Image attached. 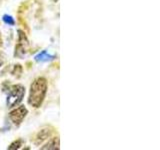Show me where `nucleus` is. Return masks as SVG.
<instances>
[{
  "label": "nucleus",
  "instance_id": "1",
  "mask_svg": "<svg viewBox=\"0 0 160 150\" xmlns=\"http://www.w3.org/2000/svg\"><path fill=\"white\" fill-rule=\"evenodd\" d=\"M48 90L47 80L44 77H37L30 85L28 104L33 108H40L45 100Z\"/></svg>",
  "mask_w": 160,
  "mask_h": 150
},
{
  "label": "nucleus",
  "instance_id": "2",
  "mask_svg": "<svg viewBox=\"0 0 160 150\" xmlns=\"http://www.w3.org/2000/svg\"><path fill=\"white\" fill-rule=\"evenodd\" d=\"M3 92L6 93V103L8 108H14L22 102L26 93V89L21 84H10L9 81H5L2 84Z\"/></svg>",
  "mask_w": 160,
  "mask_h": 150
},
{
  "label": "nucleus",
  "instance_id": "3",
  "mask_svg": "<svg viewBox=\"0 0 160 150\" xmlns=\"http://www.w3.org/2000/svg\"><path fill=\"white\" fill-rule=\"evenodd\" d=\"M17 33V43L14 49V57L22 59L26 56L29 51V41L24 30L18 29Z\"/></svg>",
  "mask_w": 160,
  "mask_h": 150
},
{
  "label": "nucleus",
  "instance_id": "4",
  "mask_svg": "<svg viewBox=\"0 0 160 150\" xmlns=\"http://www.w3.org/2000/svg\"><path fill=\"white\" fill-rule=\"evenodd\" d=\"M27 114H28V109L24 105H18L17 107H15L9 112L8 117L14 126L19 127L24 121V119L26 118Z\"/></svg>",
  "mask_w": 160,
  "mask_h": 150
},
{
  "label": "nucleus",
  "instance_id": "5",
  "mask_svg": "<svg viewBox=\"0 0 160 150\" xmlns=\"http://www.w3.org/2000/svg\"><path fill=\"white\" fill-rule=\"evenodd\" d=\"M54 134H55V129L53 127L51 126L43 127L35 134V136L33 138V143L36 145V146H41V145L46 142L49 138L54 136Z\"/></svg>",
  "mask_w": 160,
  "mask_h": 150
},
{
  "label": "nucleus",
  "instance_id": "6",
  "mask_svg": "<svg viewBox=\"0 0 160 150\" xmlns=\"http://www.w3.org/2000/svg\"><path fill=\"white\" fill-rule=\"evenodd\" d=\"M42 150H59L60 149V139L58 136H52L49 138L43 146L40 147Z\"/></svg>",
  "mask_w": 160,
  "mask_h": 150
},
{
  "label": "nucleus",
  "instance_id": "7",
  "mask_svg": "<svg viewBox=\"0 0 160 150\" xmlns=\"http://www.w3.org/2000/svg\"><path fill=\"white\" fill-rule=\"evenodd\" d=\"M55 58L54 55H51L50 53H48L46 50H43L40 53H38L36 56H35V61L37 62H48L51 61Z\"/></svg>",
  "mask_w": 160,
  "mask_h": 150
},
{
  "label": "nucleus",
  "instance_id": "8",
  "mask_svg": "<svg viewBox=\"0 0 160 150\" xmlns=\"http://www.w3.org/2000/svg\"><path fill=\"white\" fill-rule=\"evenodd\" d=\"M10 72H11V75H13L14 77L20 78V77L22 76V73H23V67H22V65L15 64Z\"/></svg>",
  "mask_w": 160,
  "mask_h": 150
},
{
  "label": "nucleus",
  "instance_id": "9",
  "mask_svg": "<svg viewBox=\"0 0 160 150\" xmlns=\"http://www.w3.org/2000/svg\"><path fill=\"white\" fill-rule=\"evenodd\" d=\"M23 144V140L22 139H16L14 140V141L9 145L7 147V149L9 150H16V149H20Z\"/></svg>",
  "mask_w": 160,
  "mask_h": 150
},
{
  "label": "nucleus",
  "instance_id": "10",
  "mask_svg": "<svg viewBox=\"0 0 160 150\" xmlns=\"http://www.w3.org/2000/svg\"><path fill=\"white\" fill-rule=\"evenodd\" d=\"M2 21L5 23L9 25V26H14L15 25V20L14 18L11 16V15H8V14H4L2 16Z\"/></svg>",
  "mask_w": 160,
  "mask_h": 150
},
{
  "label": "nucleus",
  "instance_id": "11",
  "mask_svg": "<svg viewBox=\"0 0 160 150\" xmlns=\"http://www.w3.org/2000/svg\"><path fill=\"white\" fill-rule=\"evenodd\" d=\"M5 62H6V56H5V54L3 52L0 51V68L5 64Z\"/></svg>",
  "mask_w": 160,
  "mask_h": 150
},
{
  "label": "nucleus",
  "instance_id": "12",
  "mask_svg": "<svg viewBox=\"0 0 160 150\" xmlns=\"http://www.w3.org/2000/svg\"><path fill=\"white\" fill-rule=\"evenodd\" d=\"M3 45V40H2V36H1V32H0V48L2 47Z\"/></svg>",
  "mask_w": 160,
  "mask_h": 150
},
{
  "label": "nucleus",
  "instance_id": "13",
  "mask_svg": "<svg viewBox=\"0 0 160 150\" xmlns=\"http://www.w3.org/2000/svg\"><path fill=\"white\" fill-rule=\"evenodd\" d=\"M57 1H58V0H52V2H54V3H55V2H57Z\"/></svg>",
  "mask_w": 160,
  "mask_h": 150
}]
</instances>
